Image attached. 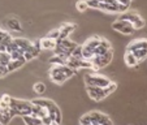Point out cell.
<instances>
[{
    "label": "cell",
    "instance_id": "ba28073f",
    "mask_svg": "<svg viewBox=\"0 0 147 125\" xmlns=\"http://www.w3.org/2000/svg\"><path fill=\"white\" fill-rule=\"evenodd\" d=\"M40 51H42L40 47H36L34 43H31L30 47H29L28 50L24 52V57H25L26 61H29V60H31L33 57H36V56L40 53Z\"/></svg>",
    "mask_w": 147,
    "mask_h": 125
},
{
    "label": "cell",
    "instance_id": "e0dca14e",
    "mask_svg": "<svg viewBox=\"0 0 147 125\" xmlns=\"http://www.w3.org/2000/svg\"><path fill=\"white\" fill-rule=\"evenodd\" d=\"M7 25H8V28L11 29V30H13V31H21L22 30L20 21L18 20H16V18H8L7 20Z\"/></svg>",
    "mask_w": 147,
    "mask_h": 125
},
{
    "label": "cell",
    "instance_id": "277c9868",
    "mask_svg": "<svg viewBox=\"0 0 147 125\" xmlns=\"http://www.w3.org/2000/svg\"><path fill=\"white\" fill-rule=\"evenodd\" d=\"M112 29H113V30H117L121 34H125V35H130V34L134 31L133 25H131L129 21H126V20H120V18L112 24Z\"/></svg>",
    "mask_w": 147,
    "mask_h": 125
},
{
    "label": "cell",
    "instance_id": "5b68a950",
    "mask_svg": "<svg viewBox=\"0 0 147 125\" xmlns=\"http://www.w3.org/2000/svg\"><path fill=\"white\" fill-rule=\"evenodd\" d=\"M85 82L86 85H92V86H99V87H106L107 85L111 83V81L108 78L100 77V76H92V74H87L85 77Z\"/></svg>",
    "mask_w": 147,
    "mask_h": 125
},
{
    "label": "cell",
    "instance_id": "d590c367",
    "mask_svg": "<svg viewBox=\"0 0 147 125\" xmlns=\"http://www.w3.org/2000/svg\"><path fill=\"white\" fill-rule=\"evenodd\" d=\"M7 34H8L7 31H4V30H1V29H0V42H1V39H3L4 36L7 35Z\"/></svg>",
    "mask_w": 147,
    "mask_h": 125
},
{
    "label": "cell",
    "instance_id": "7a4b0ae2",
    "mask_svg": "<svg viewBox=\"0 0 147 125\" xmlns=\"http://www.w3.org/2000/svg\"><path fill=\"white\" fill-rule=\"evenodd\" d=\"M120 20H126V21H129V22L133 25L134 30L142 29V28H144V25H146L144 20L142 18L138 13H134V12H124V13L120 16Z\"/></svg>",
    "mask_w": 147,
    "mask_h": 125
},
{
    "label": "cell",
    "instance_id": "d6986e66",
    "mask_svg": "<svg viewBox=\"0 0 147 125\" xmlns=\"http://www.w3.org/2000/svg\"><path fill=\"white\" fill-rule=\"evenodd\" d=\"M129 52H130V51H129ZM131 53L136 56L137 60L141 61V60H143V59L147 57V48H139V50H134V51H131Z\"/></svg>",
    "mask_w": 147,
    "mask_h": 125
},
{
    "label": "cell",
    "instance_id": "52a82bcc",
    "mask_svg": "<svg viewBox=\"0 0 147 125\" xmlns=\"http://www.w3.org/2000/svg\"><path fill=\"white\" fill-rule=\"evenodd\" d=\"M90 119H91V124L92 122H99L102 125H113L108 116H106L102 112H98V111H92L89 114Z\"/></svg>",
    "mask_w": 147,
    "mask_h": 125
},
{
    "label": "cell",
    "instance_id": "f1b7e54d",
    "mask_svg": "<svg viewBox=\"0 0 147 125\" xmlns=\"http://www.w3.org/2000/svg\"><path fill=\"white\" fill-rule=\"evenodd\" d=\"M87 3V7L89 8H94V9H98V7H99V0H86Z\"/></svg>",
    "mask_w": 147,
    "mask_h": 125
},
{
    "label": "cell",
    "instance_id": "7402d4cb",
    "mask_svg": "<svg viewBox=\"0 0 147 125\" xmlns=\"http://www.w3.org/2000/svg\"><path fill=\"white\" fill-rule=\"evenodd\" d=\"M12 117L8 115V112H1L0 111V124L1 125H8V122L11 121Z\"/></svg>",
    "mask_w": 147,
    "mask_h": 125
},
{
    "label": "cell",
    "instance_id": "6da1fadb",
    "mask_svg": "<svg viewBox=\"0 0 147 125\" xmlns=\"http://www.w3.org/2000/svg\"><path fill=\"white\" fill-rule=\"evenodd\" d=\"M33 103L46 107V108L48 109V116L52 119V121L57 122V124H61V112H60V109H59V107L56 106L52 100H50V99H34Z\"/></svg>",
    "mask_w": 147,
    "mask_h": 125
},
{
    "label": "cell",
    "instance_id": "4dcf8cb0",
    "mask_svg": "<svg viewBox=\"0 0 147 125\" xmlns=\"http://www.w3.org/2000/svg\"><path fill=\"white\" fill-rule=\"evenodd\" d=\"M100 46H102V47H104V48H107V50H112L111 45H109V42L107 41V39L100 38Z\"/></svg>",
    "mask_w": 147,
    "mask_h": 125
},
{
    "label": "cell",
    "instance_id": "d6a6232c",
    "mask_svg": "<svg viewBox=\"0 0 147 125\" xmlns=\"http://www.w3.org/2000/svg\"><path fill=\"white\" fill-rule=\"evenodd\" d=\"M51 122H52V119L50 116L42 117V125H51Z\"/></svg>",
    "mask_w": 147,
    "mask_h": 125
},
{
    "label": "cell",
    "instance_id": "f546056e",
    "mask_svg": "<svg viewBox=\"0 0 147 125\" xmlns=\"http://www.w3.org/2000/svg\"><path fill=\"white\" fill-rule=\"evenodd\" d=\"M12 41H13V39H12V36L9 35V33H8L3 39H1V42H0V43H1V45H4V46L7 47V46H8L9 43H12Z\"/></svg>",
    "mask_w": 147,
    "mask_h": 125
},
{
    "label": "cell",
    "instance_id": "ffe728a7",
    "mask_svg": "<svg viewBox=\"0 0 147 125\" xmlns=\"http://www.w3.org/2000/svg\"><path fill=\"white\" fill-rule=\"evenodd\" d=\"M9 61H11V55H9L7 51L4 52H0V65H8Z\"/></svg>",
    "mask_w": 147,
    "mask_h": 125
},
{
    "label": "cell",
    "instance_id": "8992f818",
    "mask_svg": "<svg viewBox=\"0 0 147 125\" xmlns=\"http://www.w3.org/2000/svg\"><path fill=\"white\" fill-rule=\"evenodd\" d=\"M86 91H87V94H89V97L91 98V99L96 100V102L103 100L104 98L107 97L106 93H104V89H103V87H99V86L86 85Z\"/></svg>",
    "mask_w": 147,
    "mask_h": 125
},
{
    "label": "cell",
    "instance_id": "44dd1931",
    "mask_svg": "<svg viewBox=\"0 0 147 125\" xmlns=\"http://www.w3.org/2000/svg\"><path fill=\"white\" fill-rule=\"evenodd\" d=\"M70 56L74 59H82V46H76L70 52Z\"/></svg>",
    "mask_w": 147,
    "mask_h": 125
},
{
    "label": "cell",
    "instance_id": "1f68e13d",
    "mask_svg": "<svg viewBox=\"0 0 147 125\" xmlns=\"http://www.w3.org/2000/svg\"><path fill=\"white\" fill-rule=\"evenodd\" d=\"M8 68L5 65H0V77H4V76L8 74Z\"/></svg>",
    "mask_w": 147,
    "mask_h": 125
},
{
    "label": "cell",
    "instance_id": "2e32d148",
    "mask_svg": "<svg viewBox=\"0 0 147 125\" xmlns=\"http://www.w3.org/2000/svg\"><path fill=\"white\" fill-rule=\"evenodd\" d=\"M13 42L18 46L20 50H22L24 52H25V51L28 50V48L30 47V45H31V42L28 41V39H25V38H16V39H13Z\"/></svg>",
    "mask_w": 147,
    "mask_h": 125
},
{
    "label": "cell",
    "instance_id": "9a60e30c",
    "mask_svg": "<svg viewBox=\"0 0 147 125\" xmlns=\"http://www.w3.org/2000/svg\"><path fill=\"white\" fill-rule=\"evenodd\" d=\"M57 42L60 43L61 46H63V47L65 48V50L68 51V53H69V55H70V52H72L73 48H74L76 46H77V45L74 43V42H72L70 39H68V38H64V39H57Z\"/></svg>",
    "mask_w": 147,
    "mask_h": 125
},
{
    "label": "cell",
    "instance_id": "3957f363",
    "mask_svg": "<svg viewBox=\"0 0 147 125\" xmlns=\"http://www.w3.org/2000/svg\"><path fill=\"white\" fill-rule=\"evenodd\" d=\"M50 78L56 85H63V83L68 80V77L64 74L63 65H53L50 69Z\"/></svg>",
    "mask_w": 147,
    "mask_h": 125
},
{
    "label": "cell",
    "instance_id": "8fae6325",
    "mask_svg": "<svg viewBox=\"0 0 147 125\" xmlns=\"http://www.w3.org/2000/svg\"><path fill=\"white\" fill-rule=\"evenodd\" d=\"M25 63H26L25 57L18 59V60H11V61H9V64L7 65V68H8V72H14V70L20 69V68L22 67Z\"/></svg>",
    "mask_w": 147,
    "mask_h": 125
},
{
    "label": "cell",
    "instance_id": "9c48e42d",
    "mask_svg": "<svg viewBox=\"0 0 147 125\" xmlns=\"http://www.w3.org/2000/svg\"><path fill=\"white\" fill-rule=\"evenodd\" d=\"M139 48H147V39H136V41L130 42V45L126 47V51H134L139 50Z\"/></svg>",
    "mask_w": 147,
    "mask_h": 125
},
{
    "label": "cell",
    "instance_id": "83f0119b",
    "mask_svg": "<svg viewBox=\"0 0 147 125\" xmlns=\"http://www.w3.org/2000/svg\"><path fill=\"white\" fill-rule=\"evenodd\" d=\"M80 124L81 125H91V119H90L89 114L83 115V116L81 117V119H80Z\"/></svg>",
    "mask_w": 147,
    "mask_h": 125
},
{
    "label": "cell",
    "instance_id": "4316f807",
    "mask_svg": "<svg viewBox=\"0 0 147 125\" xmlns=\"http://www.w3.org/2000/svg\"><path fill=\"white\" fill-rule=\"evenodd\" d=\"M107 51H109V50H107V48H104V47H102V46H98L94 50V55H96V56H103L104 53L107 52Z\"/></svg>",
    "mask_w": 147,
    "mask_h": 125
},
{
    "label": "cell",
    "instance_id": "484cf974",
    "mask_svg": "<svg viewBox=\"0 0 147 125\" xmlns=\"http://www.w3.org/2000/svg\"><path fill=\"white\" fill-rule=\"evenodd\" d=\"M59 35H60V31H59V29H56V30H51L50 33L47 34V38L53 39V41H57Z\"/></svg>",
    "mask_w": 147,
    "mask_h": 125
},
{
    "label": "cell",
    "instance_id": "836d02e7",
    "mask_svg": "<svg viewBox=\"0 0 147 125\" xmlns=\"http://www.w3.org/2000/svg\"><path fill=\"white\" fill-rule=\"evenodd\" d=\"M11 99H12V98L9 97L8 94H4L3 97H1V99H0V100H1V102H4V103H7V104L9 106V103H11Z\"/></svg>",
    "mask_w": 147,
    "mask_h": 125
},
{
    "label": "cell",
    "instance_id": "cb8c5ba5",
    "mask_svg": "<svg viewBox=\"0 0 147 125\" xmlns=\"http://www.w3.org/2000/svg\"><path fill=\"white\" fill-rule=\"evenodd\" d=\"M76 8H77L78 12H85L89 7H87V3L86 0H80V1H77V4H76Z\"/></svg>",
    "mask_w": 147,
    "mask_h": 125
},
{
    "label": "cell",
    "instance_id": "30bf717a",
    "mask_svg": "<svg viewBox=\"0 0 147 125\" xmlns=\"http://www.w3.org/2000/svg\"><path fill=\"white\" fill-rule=\"evenodd\" d=\"M74 29H76V26H74V25H70V24H64V25H63L60 29H59V31H60L59 39L68 38V35H69V34L72 33V31L74 30Z\"/></svg>",
    "mask_w": 147,
    "mask_h": 125
},
{
    "label": "cell",
    "instance_id": "8d00e7d4",
    "mask_svg": "<svg viewBox=\"0 0 147 125\" xmlns=\"http://www.w3.org/2000/svg\"><path fill=\"white\" fill-rule=\"evenodd\" d=\"M51 125H60V124H57V122H55V121H52V122H51Z\"/></svg>",
    "mask_w": 147,
    "mask_h": 125
},
{
    "label": "cell",
    "instance_id": "5bb4252c",
    "mask_svg": "<svg viewBox=\"0 0 147 125\" xmlns=\"http://www.w3.org/2000/svg\"><path fill=\"white\" fill-rule=\"evenodd\" d=\"M56 46V41H53V39H50V38H43L40 39V47L42 50H53Z\"/></svg>",
    "mask_w": 147,
    "mask_h": 125
},
{
    "label": "cell",
    "instance_id": "d4e9b609",
    "mask_svg": "<svg viewBox=\"0 0 147 125\" xmlns=\"http://www.w3.org/2000/svg\"><path fill=\"white\" fill-rule=\"evenodd\" d=\"M34 91L36 93V94H43V93L46 91V85L42 82H38L34 85Z\"/></svg>",
    "mask_w": 147,
    "mask_h": 125
},
{
    "label": "cell",
    "instance_id": "4fadbf2b",
    "mask_svg": "<svg viewBox=\"0 0 147 125\" xmlns=\"http://www.w3.org/2000/svg\"><path fill=\"white\" fill-rule=\"evenodd\" d=\"M124 60H125V64L128 65V67H138V60L136 59V56L133 55L131 52H129V51H126V53H125L124 56Z\"/></svg>",
    "mask_w": 147,
    "mask_h": 125
},
{
    "label": "cell",
    "instance_id": "603a6c76",
    "mask_svg": "<svg viewBox=\"0 0 147 125\" xmlns=\"http://www.w3.org/2000/svg\"><path fill=\"white\" fill-rule=\"evenodd\" d=\"M103 89H104V93H106V95L108 97L109 94H112V93H113L115 90L117 89V85H116L115 82H111L109 85H107L106 87H103Z\"/></svg>",
    "mask_w": 147,
    "mask_h": 125
},
{
    "label": "cell",
    "instance_id": "e575fe53",
    "mask_svg": "<svg viewBox=\"0 0 147 125\" xmlns=\"http://www.w3.org/2000/svg\"><path fill=\"white\" fill-rule=\"evenodd\" d=\"M116 1L119 4H124V5H126V7H129L131 3V0H116Z\"/></svg>",
    "mask_w": 147,
    "mask_h": 125
},
{
    "label": "cell",
    "instance_id": "74e56055",
    "mask_svg": "<svg viewBox=\"0 0 147 125\" xmlns=\"http://www.w3.org/2000/svg\"><path fill=\"white\" fill-rule=\"evenodd\" d=\"M91 125H102V124H99V122H92Z\"/></svg>",
    "mask_w": 147,
    "mask_h": 125
},
{
    "label": "cell",
    "instance_id": "ac0fdd59",
    "mask_svg": "<svg viewBox=\"0 0 147 125\" xmlns=\"http://www.w3.org/2000/svg\"><path fill=\"white\" fill-rule=\"evenodd\" d=\"M112 57H113V52H112V50L107 51L106 53L103 56H100V63H102V68H104L106 65H108L109 63L112 61Z\"/></svg>",
    "mask_w": 147,
    "mask_h": 125
},
{
    "label": "cell",
    "instance_id": "7c38bea8",
    "mask_svg": "<svg viewBox=\"0 0 147 125\" xmlns=\"http://www.w3.org/2000/svg\"><path fill=\"white\" fill-rule=\"evenodd\" d=\"M22 119L26 125H42V119L35 115H26L22 116Z\"/></svg>",
    "mask_w": 147,
    "mask_h": 125
}]
</instances>
